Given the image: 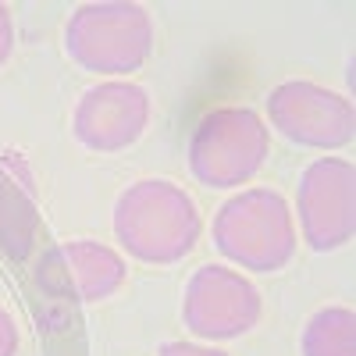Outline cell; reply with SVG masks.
Segmentation results:
<instances>
[{
	"label": "cell",
	"instance_id": "obj_3",
	"mask_svg": "<svg viewBox=\"0 0 356 356\" xmlns=\"http://www.w3.org/2000/svg\"><path fill=\"white\" fill-rule=\"evenodd\" d=\"M68 57L93 75H132L154 50L150 11L132 0H93L65 25Z\"/></svg>",
	"mask_w": 356,
	"mask_h": 356
},
{
	"label": "cell",
	"instance_id": "obj_2",
	"mask_svg": "<svg viewBox=\"0 0 356 356\" xmlns=\"http://www.w3.org/2000/svg\"><path fill=\"white\" fill-rule=\"evenodd\" d=\"M211 235L221 257L250 275H275L296 253L292 207L278 189H243L225 200Z\"/></svg>",
	"mask_w": 356,
	"mask_h": 356
},
{
	"label": "cell",
	"instance_id": "obj_6",
	"mask_svg": "<svg viewBox=\"0 0 356 356\" xmlns=\"http://www.w3.org/2000/svg\"><path fill=\"white\" fill-rule=\"evenodd\" d=\"M260 310H264L260 289L246 275L232 271V267L203 264L186 282L182 321L200 339H211V342L239 339L250 328H257Z\"/></svg>",
	"mask_w": 356,
	"mask_h": 356
},
{
	"label": "cell",
	"instance_id": "obj_4",
	"mask_svg": "<svg viewBox=\"0 0 356 356\" xmlns=\"http://www.w3.org/2000/svg\"><path fill=\"white\" fill-rule=\"evenodd\" d=\"M271 132L250 107H218L203 114L189 139V171L207 189H239L264 168Z\"/></svg>",
	"mask_w": 356,
	"mask_h": 356
},
{
	"label": "cell",
	"instance_id": "obj_12",
	"mask_svg": "<svg viewBox=\"0 0 356 356\" xmlns=\"http://www.w3.org/2000/svg\"><path fill=\"white\" fill-rule=\"evenodd\" d=\"M18 353V324L11 321L8 310H0V356H15Z\"/></svg>",
	"mask_w": 356,
	"mask_h": 356
},
{
	"label": "cell",
	"instance_id": "obj_7",
	"mask_svg": "<svg viewBox=\"0 0 356 356\" xmlns=\"http://www.w3.org/2000/svg\"><path fill=\"white\" fill-rule=\"evenodd\" d=\"M267 118L289 143L314 146V150H339L356 132V111L349 97L303 79L271 89Z\"/></svg>",
	"mask_w": 356,
	"mask_h": 356
},
{
	"label": "cell",
	"instance_id": "obj_11",
	"mask_svg": "<svg viewBox=\"0 0 356 356\" xmlns=\"http://www.w3.org/2000/svg\"><path fill=\"white\" fill-rule=\"evenodd\" d=\"M157 356H228V353L214 346H196V342H164Z\"/></svg>",
	"mask_w": 356,
	"mask_h": 356
},
{
	"label": "cell",
	"instance_id": "obj_1",
	"mask_svg": "<svg viewBox=\"0 0 356 356\" xmlns=\"http://www.w3.org/2000/svg\"><path fill=\"white\" fill-rule=\"evenodd\" d=\"M200 207L175 182L143 178L122 189L114 203V235L143 264H178L200 243Z\"/></svg>",
	"mask_w": 356,
	"mask_h": 356
},
{
	"label": "cell",
	"instance_id": "obj_5",
	"mask_svg": "<svg viewBox=\"0 0 356 356\" xmlns=\"http://www.w3.org/2000/svg\"><path fill=\"white\" fill-rule=\"evenodd\" d=\"M296 218L310 250H342L356 232V168L342 157H321L300 175Z\"/></svg>",
	"mask_w": 356,
	"mask_h": 356
},
{
	"label": "cell",
	"instance_id": "obj_10",
	"mask_svg": "<svg viewBox=\"0 0 356 356\" xmlns=\"http://www.w3.org/2000/svg\"><path fill=\"white\" fill-rule=\"evenodd\" d=\"M303 356H356V314L349 307H324L303 328Z\"/></svg>",
	"mask_w": 356,
	"mask_h": 356
},
{
	"label": "cell",
	"instance_id": "obj_8",
	"mask_svg": "<svg viewBox=\"0 0 356 356\" xmlns=\"http://www.w3.org/2000/svg\"><path fill=\"white\" fill-rule=\"evenodd\" d=\"M146 125H150V93L125 79H107L86 89L72 118L75 139L97 154L129 150L132 143H139Z\"/></svg>",
	"mask_w": 356,
	"mask_h": 356
},
{
	"label": "cell",
	"instance_id": "obj_13",
	"mask_svg": "<svg viewBox=\"0 0 356 356\" xmlns=\"http://www.w3.org/2000/svg\"><path fill=\"white\" fill-rule=\"evenodd\" d=\"M11 50H15V22H11L8 4H0V65L11 57Z\"/></svg>",
	"mask_w": 356,
	"mask_h": 356
},
{
	"label": "cell",
	"instance_id": "obj_9",
	"mask_svg": "<svg viewBox=\"0 0 356 356\" xmlns=\"http://www.w3.org/2000/svg\"><path fill=\"white\" fill-rule=\"evenodd\" d=\"M43 285L72 303H100L125 285V260L93 239L61 243L40 267Z\"/></svg>",
	"mask_w": 356,
	"mask_h": 356
}]
</instances>
